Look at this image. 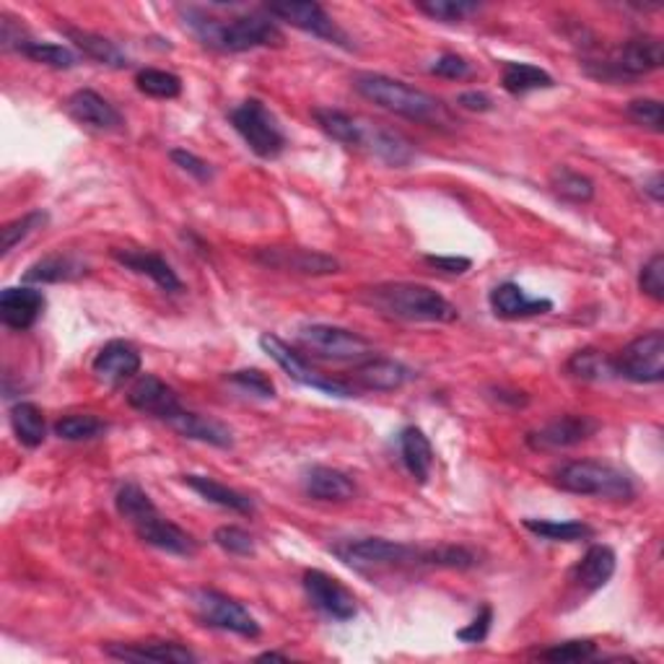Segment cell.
<instances>
[{"mask_svg": "<svg viewBox=\"0 0 664 664\" xmlns=\"http://www.w3.org/2000/svg\"><path fill=\"white\" fill-rule=\"evenodd\" d=\"M182 19H185L187 29L195 34V39L208 50L249 52L257 50V47L283 45L281 26L270 16L247 13V16L219 19L208 11L195 9V5H187V9H182Z\"/></svg>", "mask_w": 664, "mask_h": 664, "instance_id": "cell-1", "label": "cell"}, {"mask_svg": "<svg viewBox=\"0 0 664 664\" xmlns=\"http://www.w3.org/2000/svg\"><path fill=\"white\" fill-rule=\"evenodd\" d=\"M364 302L382 315L408 322H454L457 307L421 283H379L364 291Z\"/></svg>", "mask_w": 664, "mask_h": 664, "instance_id": "cell-2", "label": "cell"}, {"mask_svg": "<svg viewBox=\"0 0 664 664\" xmlns=\"http://www.w3.org/2000/svg\"><path fill=\"white\" fill-rule=\"evenodd\" d=\"M354 89L361 94L364 99L374 101L377 107L397 114V118L426 122V125L446 122V110L436 97H431L429 91L416 89V86H408L405 81L384 76V73H356Z\"/></svg>", "mask_w": 664, "mask_h": 664, "instance_id": "cell-3", "label": "cell"}, {"mask_svg": "<svg viewBox=\"0 0 664 664\" xmlns=\"http://www.w3.org/2000/svg\"><path fill=\"white\" fill-rule=\"evenodd\" d=\"M555 485L576 496H594L605 501H631L636 496L634 480L618 467L598 459H574L553 472Z\"/></svg>", "mask_w": 664, "mask_h": 664, "instance_id": "cell-4", "label": "cell"}, {"mask_svg": "<svg viewBox=\"0 0 664 664\" xmlns=\"http://www.w3.org/2000/svg\"><path fill=\"white\" fill-rule=\"evenodd\" d=\"M345 566L356 568V571H384V568L397 566H423V548L395 543V540L384 538H358L343 540L330 548Z\"/></svg>", "mask_w": 664, "mask_h": 664, "instance_id": "cell-5", "label": "cell"}, {"mask_svg": "<svg viewBox=\"0 0 664 664\" xmlns=\"http://www.w3.org/2000/svg\"><path fill=\"white\" fill-rule=\"evenodd\" d=\"M229 120H232L234 131L242 135L244 144L249 146V151L260 159H278L286 148V135H283L273 112L260 99H244L229 112Z\"/></svg>", "mask_w": 664, "mask_h": 664, "instance_id": "cell-6", "label": "cell"}, {"mask_svg": "<svg viewBox=\"0 0 664 664\" xmlns=\"http://www.w3.org/2000/svg\"><path fill=\"white\" fill-rule=\"evenodd\" d=\"M193 605L198 613V620L208 628H219V631L244 636V639H257L262 634L260 623L242 602H236L219 589H195Z\"/></svg>", "mask_w": 664, "mask_h": 664, "instance_id": "cell-7", "label": "cell"}, {"mask_svg": "<svg viewBox=\"0 0 664 664\" xmlns=\"http://www.w3.org/2000/svg\"><path fill=\"white\" fill-rule=\"evenodd\" d=\"M260 348L266 351V354L273 358V361L281 366L286 374L294 379V382L304 384V388L311 390H320L324 395L330 397H356V388H351V384L337 382V379H328L324 374L311 366L307 358H304L299 351H294L286 341H281L278 335H260Z\"/></svg>", "mask_w": 664, "mask_h": 664, "instance_id": "cell-8", "label": "cell"}, {"mask_svg": "<svg viewBox=\"0 0 664 664\" xmlns=\"http://www.w3.org/2000/svg\"><path fill=\"white\" fill-rule=\"evenodd\" d=\"M615 374L636 384H660L664 379V332L636 337L613 358Z\"/></svg>", "mask_w": 664, "mask_h": 664, "instance_id": "cell-9", "label": "cell"}, {"mask_svg": "<svg viewBox=\"0 0 664 664\" xmlns=\"http://www.w3.org/2000/svg\"><path fill=\"white\" fill-rule=\"evenodd\" d=\"M299 343L311 356L328 361H364L371 356V343L364 335L335 324H307L299 330Z\"/></svg>", "mask_w": 664, "mask_h": 664, "instance_id": "cell-10", "label": "cell"}, {"mask_svg": "<svg viewBox=\"0 0 664 664\" xmlns=\"http://www.w3.org/2000/svg\"><path fill=\"white\" fill-rule=\"evenodd\" d=\"M266 11L270 19L286 22L294 26V29H302V32L311 34V37L324 39V42L351 50L348 34L332 22L330 13L324 11L320 3H315V0H283V3H268Z\"/></svg>", "mask_w": 664, "mask_h": 664, "instance_id": "cell-11", "label": "cell"}, {"mask_svg": "<svg viewBox=\"0 0 664 664\" xmlns=\"http://www.w3.org/2000/svg\"><path fill=\"white\" fill-rule=\"evenodd\" d=\"M664 63V50L660 37L652 34H641V37H631L628 42H623L615 52V58L600 67L598 76L605 81H626V78H639L647 73L660 71Z\"/></svg>", "mask_w": 664, "mask_h": 664, "instance_id": "cell-12", "label": "cell"}, {"mask_svg": "<svg viewBox=\"0 0 664 664\" xmlns=\"http://www.w3.org/2000/svg\"><path fill=\"white\" fill-rule=\"evenodd\" d=\"M302 585L311 605L328 615V618L341 623L356 618L358 605L354 592H351L348 587H343L335 576L324 574L320 568H309V571H304L302 576Z\"/></svg>", "mask_w": 664, "mask_h": 664, "instance_id": "cell-13", "label": "cell"}, {"mask_svg": "<svg viewBox=\"0 0 664 664\" xmlns=\"http://www.w3.org/2000/svg\"><path fill=\"white\" fill-rule=\"evenodd\" d=\"M133 530L146 545L156 548V551L180 555V558H193L198 553V540L187 530H182L180 525L169 521L159 509L148 512L144 519L135 521Z\"/></svg>", "mask_w": 664, "mask_h": 664, "instance_id": "cell-14", "label": "cell"}, {"mask_svg": "<svg viewBox=\"0 0 664 664\" xmlns=\"http://www.w3.org/2000/svg\"><path fill=\"white\" fill-rule=\"evenodd\" d=\"M255 260L266 268L288 270V273H302V275H330L341 270V262H337L335 257L317 253V249H302V247L257 249Z\"/></svg>", "mask_w": 664, "mask_h": 664, "instance_id": "cell-15", "label": "cell"}, {"mask_svg": "<svg viewBox=\"0 0 664 664\" xmlns=\"http://www.w3.org/2000/svg\"><path fill=\"white\" fill-rule=\"evenodd\" d=\"M600 431V423L592 416H561L555 421L545 423L543 429L532 431L527 436V444L538 452L568 450V446L585 444Z\"/></svg>", "mask_w": 664, "mask_h": 664, "instance_id": "cell-16", "label": "cell"}, {"mask_svg": "<svg viewBox=\"0 0 664 664\" xmlns=\"http://www.w3.org/2000/svg\"><path fill=\"white\" fill-rule=\"evenodd\" d=\"M140 354L133 343L110 341L94 356L91 371L104 388H120L140 371Z\"/></svg>", "mask_w": 664, "mask_h": 664, "instance_id": "cell-17", "label": "cell"}, {"mask_svg": "<svg viewBox=\"0 0 664 664\" xmlns=\"http://www.w3.org/2000/svg\"><path fill=\"white\" fill-rule=\"evenodd\" d=\"M127 405H131L133 410L146 413V416L159 418V421L164 423L182 408L177 392L153 374H144L135 379L133 388L127 390Z\"/></svg>", "mask_w": 664, "mask_h": 664, "instance_id": "cell-18", "label": "cell"}, {"mask_svg": "<svg viewBox=\"0 0 664 664\" xmlns=\"http://www.w3.org/2000/svg\"><path fill=\"white\" fill-rule=\"evenodd\" d=\"M104 654L120 662H161V664H195L198 654L174 641H133L107 643Z\"/></svg>", "mask_w": 664, "mask_h": 664, "instance_id": "cell-19", "label": "cell"}, {"mask_svg": "<svg viewBox=\"0 0 664 664\" xmlns=\"http://www.w3.org/2000/svg\"><path fill=\"white\" fill-rule=\"evenodd\" d=\"M47 307L45 294L32 286H11L0 294V322L9 330H32Z\"/></svg>", "mask_w": 664, "mask_h": 664, "instance_id": "cell-20", "label": "cell"}, {"mask_svg": "<svg viewBox=\"0 0 664 664\" xmlns=\"http://www.w3.org/2000/svg\"><path fill=\"white\" fill-rule=\"evenodd\" d=\"M311 118H315L320 131L328 135V138L337 140V144L348 148H366L369 146L371 131H374L371 122L358 120L354 114L335 110V107H315V110H311Z\"/></svg>", "mask_w": 664, "mask_h": 664, "instance_id": "cell-21", "label": "cell"}, {"mask_svg": "<svg viewBox=\"0 0 664 664\" xmlns=\"http://www.w3.org/2000/svg\"><path fill=\"white\" fill-rule=\"evenodd\" d=\"M65 110L73 120L94 127V131H120L122 127V114L101 94L91 89L73 91L65 101Z\"/></svg>", "mask_w": 664, "mask_h": 664, "instance_id": "cell-22", "label": "cell"}, {"mask_svg": "<svg viewBox=\"0 0 664 664\" xmlns=\"http://www.w3.org/2000/svg\"><path fill=\"white\" fill-rule=\"evenodd\" d=\"M413 379V371L405 364L392 358H364L354 369V382L369 392H395L403 390Z\"/></svg>", "mask_w": 664, "mask_h": 664, "instance_id": "cell-23", "label": "cell"}, {"mask_svg": "<svg viewBox=\"0 0 664 664\" xmlns=\"http://www.w3.org/2000/svg\"><path fill=\"white\" fill-rule=\"evenodd\" d=\"M112 257L122 268L151 278L156 286L167 291V294H180L182 291L180 275L174 273V268L161 255L144 253V249H112Z\"/></svg>", "mask_w": 664, "mask_h": 664, "instance_id": "cell-24", "label": "cell"}, {"mask_svg": "<svg viewBox=\"0 0 664 664\" xmlns=\"http://www.w3.org/2000/svg\"><path fill=\"white\" fill-rule=\"evenodd\" d=\"M488 302H491L493 315L501 317V320H527V317L553 311L551 299H530V296L512 281L499 283V286L491 291V296H488Z\"/></svg>", "mask_w": 664, "mask_h": 664, "instance_id": "cell-25", "label": "cell"}, {"mask_svg": "<svg viewBox=\"0 0 664 664\" xmlns=\"http://www.w3.org/2000/svg\"><path fill=\"white\" fill-rule=\"evenodd\" d=\"M167 426L169 429L177 431L180 436L193 439V442L219 446V450H232V444H234V436H232V431H229V426L213 421V418L198 416V413L185 410V408H180L177 413H174V416L167 421Z\"/></svg>", "mask_w": 664, "mask_h": 664, "instance_id": "cell-26", "label": "cell"}, {"mask_svg": "<svg viewBox=\"0 0 664 664\" xmlns=\"http://www.w3.org/2000/svg\"><path fill=\"white\" fill-rule=\"evenodd\" d=\"M615 566H618V558H615L613 548L592 545L585 555H581L579 564L571 568V581L581 589V592L592 594L613 579Z\"/></svg>", "mask_w": 664, "mask_h": 664, "instance_id": "cell-27", "label": "cell"}, {"mask_svg": "<svg viewBox=\"0 0 664 664\" xmlns=\"http://www.w3.org/2000/svg\"><path fill=\"white\" fill-rule=\"evenodd\" d=\"M304 491L307 496L317 501H330V504H343L356 496V483L345 472L335 470V467L315 465L309 467L304 476Z\"/></svg>", "mask_w": 664, "mask_h": 664, "instance_id": "cell-28", "label": "cell"}, {"mask_svg": "<svg viewBox=\"0 0 664 664\" xmlns=\"http://www.w3.org/2000/svg\"><path fill=\"white\" fill-rule=\"evenodd\" d=\"M182 483L187 488H193L195 493H198L200 499H206L208 504L221 506V509L244 514V517H249V514H255V501L247 496V493L234 491V488L219 483V480L208 478V476H182Z\"/></svg>", "mask_w": 664, "mask_h": 664, "instance_id": "cell-29", "label": "cell"}, {"mask_svg": "<svg viewBox=\"0 0 664 664\" xmlns=\"http://www.w3.org/2000/svg\"><path fill=\"white\" fill-rule=\"evenodd\" d=\"M397 446L405 470H408L418 483H426L433 467V446L429 442V436H426L418 426H408V429L399 431Z\"/></svg>", "mask_w": 664, "mask_h": 664, "instance_id": "cell-30", "label": "cell"}, {"mask_svg": "<svg viewBox=\"0 0 664 664\" xmlns=\"http://www.w3.org/2000/svg\"><path fill=\"white\" fill-rule=\"evenodd\" d=\"M60 32H63L65 37L71 39V42L76 45L86 58L94 60V63L107 65V67H118V71L131 65V60H127L125 52H122L114 42H110L107 37H101V34L76 29V26H60Z\"/></svg>", "mask_w": 664, "mask_h": 664, "instance_id": "cell-31", "label": "cell"}, {"mask_svg": "<svg viewBox=\"0 0 664 664\" xmlns=\"http://www.w3.org/2000/svg\"><path fill=\"white\" fill-rule=\"evenodd\" d=\"M89 270L71 255H50L37 260L24 273V283H67L84 278Z\"/></svg>", "mask_w": 664, "mask_h": 664, "instance_id": "cell-32", "label": "cell"}, {"mask_svg": "<svg viewBox=\"0 0 664 664\" xmlns=\"http://www.w3.org/2000/svg\"><path fill=\"white\" fill-rule=\"evenodd\" d=\"M11 429L16 433L19 444H24L26 450H37L45 444L47 439V423L42 410L34 403H16L9 413Z\"/></svg>", "mask_w": 664, "mask_h": 664, "instance_id": "cell-33", "label": "cell"}, {"mask_svg": "<svg viewBox=\"0 0 664 664\" xmlns=\"http://www.w3.org/2000/svg\"><path fill=\"white\" fill-rule=\"evenodd\" d=\"M366 151H371L377 159H382L384 164L397 167V169H405L413 159H416V153H413L410 144L403 138V135L395 131H388V127H379V125H374V131H371Z\"/></svg>", "mask_w": 664, "mask_h": 664, "instance_id": "cell-34", "label": "cell"}, {"mask_svg": "<svg viewBox=\"0 0 664 664\" xmlns=\"http://www.w3.org/2000/svg\"><path fill=\"white\" fill-rule=\"evenodd\" d=\"M501 84H504V89L514 94V97H521V94L527 91L553 89L555 81L551 73L532 63H506L504 73H501Z\"/></svg>", "mask_w": 664, "mask_h": 664, "instance_id": "cell-35", "label": "cell"}, {"mask_svg": "<svg viewBox=\"0 0 664 664\" xmlns=\"http://www.w3.org/2000/svg\"><path fill=\"white\" fill-rule=\"evenodd\" d=\"M566 371L581 382H610L615 379L613 358H607L598 348H581L566 361Z\"/></svg>", "mask_w": 664, "mask_h": 664, "instance_id": "cell-36", "label": "cell"}, {"mask_svg": "<svg viewBox=\"0 0 664 664\" xmlns=\"http://www.w3.org/2000/svg\"><path fill=\"white\" fill-rule=\"evenodd\" d=\"M527 532L534 538L551 540V543H579L592 538V527L585 521H553V519H525L521 521Z\"/></svg>", "mask_w": 664, "mask_h": 664, "instance_id": "cell-37", "label": "cell"}, {"mask_svg": "<svg viewBox=\"0 0 664 664\" xmlns=\"http://www.w3.org/2000/svg\"><path fill=\"white\" fill-rule=\"evenodd\" d=\"M551 189L566 202H589L594 198V182L585 177L581 172H574L568 167H555L551 172Z\"/></svg>", "mask_w": 664, "mask_h": 664, "instance_id": "cell-38", "label": "cell"}, {"mask_svg": "<svg viewBox=\"0 0 664 664\" xmlns=\"http://www.w3.org/2000/svg\"><path fill=\"white\" fill-rule=\"evenodd\" d=\"M19 52H22L24 58H29L32 63L56 67V71H71V67H76L78 63L76 52L52 42H34V39H26V42L19 47Z\"/></svg>", "mask_w": 664, "mask_h": 664, "instance_id": "cell-39", "label": "cell"}, {"mask_svg": "<svg viewBox=\"0 0 664 664\" xmlns=\"http://www.w3.org/2000/svg\"><path fill=\"white\" fill-rule=\"evenodd\" d=\"M135 86L151 99H177L182 94V78L159 67H144L135 73Z\"/></svg>", "mask_w": 664, "mask_h": 664, "instance_id": "cell-40", "label": "cell"}, {"mask_svg": "<svg viewBox=\"0 0 664 664\" xmlns=\"http://www.w3.org/2000/svg\"><path fill=\"white\" fill-rule=\"evenodd\" d=\"M107 431V423L101 418L91 416V413H73V416H63L56 423V436L63 442H89Z\"/></svg>", "mask_w": 664, "mask_h": 664, "instance_id": "cell-41", "label": "cell"}, {"mask_svg": "<svg viewBox=\"0 0 664 664\" xmlns=\"http://www.w3.org/2000/svg\"><path fill=\"white\" fill-rule=\"evenodd\" d=\"M114 506H118L120 517L131 521V525H135V521L144 519L148 512L156 509L151 496H148L138 483H133V480H127V483H122L118 488V493H114Z\"/></svg>", "mask_w": 664, "mask_h": 664, "instance_id": "cell-42", "label": "cell"}, {"mask_svg": "<svg viewBox=\"0 0 664 664\" xmlns=\"http://www.w3.org/2000/svg\"><path fill=\"white\" fill-rule=\"evenodd\" d=\"M416 9L429 19H436V22L459 24L470 13H476L480 5L470 3V0H421V3H416Z\"/></svg>", "mask_w": 664, "mask_h": 664, "instance_id": "cell-43", "label": "cell"}, {"mask_svg": "<svg viewBox=\"0 0 664 664\" xmlns=\"http://www.w3.org/2000/svg\"><path fill=\"white\" fill-rule=\"evenodd\" d=\"M47 221H50L47 211H32V213L22 216V219L5 223L3 226V255H11L16 244H22L24 239H29L34 232H39V229L47 226Z\"/></svg>", "mask_w": 664, "mask_h": 664, "instance_id": "cell-44", "label": "cell"}, {"mask_svg": "<svg viewBox=\"0 0 664 664\" xmlns=\"http://www.w3.org/2000/svg\"><path fill=\"white\" fill-rule=\"evenodd\" d=\"M423 566H439V568H472L478 564L476 553L467 548L457 545H439V548H423Z\"/></svg>", "mask_w": 664, "mask_h": 664, "instance_id": "cell-45", "label": "cell"}, {"mask_svg": "<svg viewBox=\"0 0 664 664\" xmlns=\"http://www.w3.org/2000/svg\"><path fill=\"white\" fill-rule=\"evenodd\" d=\"M594 652H598V643L589 641V639H576V641H564V643H555L551 649H543L538 656L545 662H555V664H568V662H585L592 660Z\"/></svg>", "mask_w": 664, "mask_h": 664, "instance_id": "cell-46", "label": "cell"}, {"mask_svg": "<svg viewBox=\"0 0 664 664\" xmlns=\"http://www.w3.org/2000/svg\"><path fill=\"white\" fill-rule=\"evenodd\" d=\"M213 543L229 555H253L255 553V538L236 525L219 527V530L213 532Z\"/></svg>", "mask_w": 664, "mask_h": 664, "instance_id": "cell-47", "label": "cell"}, {"mask_svg": "<svg viewBox=\"0 0 664 664\" xmlns=\"http://www.w3.org/2000/svg\"><path fill=\"white\" fill-rule=\"evenodd\" d=\"M226 379L234 384V388H239L242 392H249V395H255V397H262V399H273L275 397L273 379H270L268 374H262L260 369L232 371V374H229Z\"/></svg>", "mask_w": 664, "mask_h": 664, "instance_id": "cell-48", "label": "cell"}, {"mask_svg": "<svg viewBox=\"0 0 664 664\" xmlns=\"http://www.w3.org/2000/svg\"><path fill=\"white\" fill-rule=\"evenodd\" d=\"M626 112H628V118L636 122V125L647 127V131H652V133H662V125H664L662 101H656V99H634V101H628Z\"/></svg>", "mask_w": 664, "mask_h": 664, "instance_id": "cell-49", "label": "cell"}, {"mask_svg": "<svg viewBox=\"0 0 664 664\" xmlns=\"http://www.w3.org/2000/svg\"><path fill=\"white\" fill-rule=\"evenodd\" d=\"M639 288L641 294H647L649 299L664 302V255L656 253L652 260L643 262L639 273Z\"/></svg>", "mask_w": 664, "mask_h": 664, "instance_id": "cell-50", "label": "cell"}, {"mask_svg": "<svg viewBox=\"0 0 664 664\" xmlns=\"http://www.w3.org/2000/svg\"><path fill=\"white\" fill-rule=\"evenodd\" d=\"M169 159H172L182 172H187L189 177H195L198 182H211L216 177L213 164H208L206 159L187 151V148H174V151H169Z\"/></svg>", "mask_w": 664, "mask_h": 664, "instance_id": "cell-51", "label": "cell"}, {"mask_svg": "<svg viewBox=\"0 0 664 664\" xmlns=\"http://www.w3.org/2000/svg\"><path fill=\"white\" fill-rule=\"evenodd\" d=\"M491 623H493V607L483 605L480 607V613L476 615V620H472L470 626L459 628L454 636L465 643H483L488 639V634H491Z\"/></svg>", "mask_w": 664, "mask_h": 664, "instance_id": "cell-52", "label": "cell"}, {"mask_svg": "<svg viewBox=\"0 0 664 664\" xmlns=\"http://www.w3.org/2000/svg\"><path fill=\"white\" fill-rule=\"evenodd\" d=\"M433 76L439 78H450V81H459L470 76V63H467L465 58L452 56V52H446V56L433 60V65L429 67Z\"/></svg>", "mask_w": 664, "mask_h": 664, "instance_id": "cell-53", "label": "cell"}, {"mask_svg": "<svg viewBox=\"0 0 664 664\" xmlns=\"http://www.w3.org/2000/svg\"><path fill=\"white\" fill-rule=\"evenodd\" d=\"M423 260H426V266L442 270V273H450V275H463L472 268L470 257H457V255H452V257L429 255V257H423Z\"/></svg>", "mask_w": 664, "mask_h": 664, "instance_id": "cell-54", "label": "cell"}, {"mask_svg": "<svg viewBox=\"0 0 664 664\" xmlns=\"http://www.w3.org/2000/svg\"><path fill=\"white\" fill-rule=\"evenodd\" d=\"M457 104L465 107V110H470V112H488L493 107V101L485 91H463L457 97Z\"/></svg>", "mask_w": 664, "mask_h": 664, "instance_id": "cell-55", "label": "cell"}, {"mask_svg": "<svg viewBox=\"0 0 664 664\" xmlns=\"http://www.w3.org/2000/svg\"><path fill=\"white\" fill-rule=\"evenodd\" d=\"M643 193L649 195L654 202H662L664 200V177L662 172H654L652 177L643 180Z\"/></svg>", "mask_w": 664, "mask_h": 664, "instance_id": "cell-56", "label": "cell"}, {"mask_svg": "<svg viewBox=\"0 0 664 664\" xmlns=\"http://www.w3.org/2000/svg\"><path fill=\"white\" fill-rule=\"evenodd\" d=\"M257 662H288L286 654H278V652H266L257 656Z\"/></svg>", "mask_w": 664, "mask_h": 664, "instance_id": "cell-57", "label": "cell"}]
</instances>
